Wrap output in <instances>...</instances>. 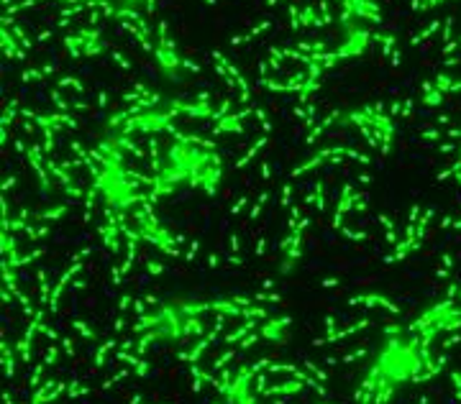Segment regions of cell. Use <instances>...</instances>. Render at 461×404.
<instances>
[{
	"label": "cell",
	"mask_w": 461,
	"mask_h": 404,
	"mask_svg": "<svg viewBox=\"0 0 461 404\" xmlns=\"http://www.w3.org/2000/svg\"><path fill=\"white\" fill-rule=\"evenodd\" d=\"M151 51L159 62V69L165 72L169 80H177L180 72L185 69V59H182L180 49L175 44V39L169 36V29L167 23H159V29L154 33V44H151Z\"/></svg>",
	"instance_id": "obj_1"
},
{
	"label": "cell",
	"mask_w": 461,
	"mask_h": 404,
	"mask_svg": "<svg viewBox=\"0 0 461 404\" xmlns=\"http://www.w3.org/2000/svg\"><path fill=\"white\" fill-rule=\"evenodd\" d=\"M67 47H69L72 54H77V57L80 54L83 57H93V54H98L100 49H103V44L98 41V33L95 31H80L67 39Z\"/></svg>",
	"instance_id": "obj_2"
}]
</instances>
